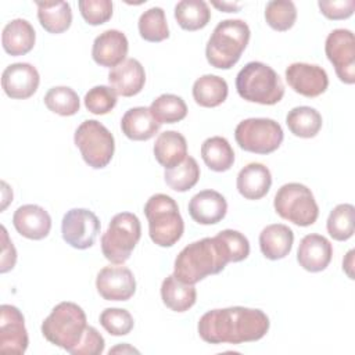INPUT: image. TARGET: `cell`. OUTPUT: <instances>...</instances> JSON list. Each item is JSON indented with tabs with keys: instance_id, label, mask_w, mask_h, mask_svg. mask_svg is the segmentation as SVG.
Instances as JSON below:
<instances>
[{
	"instance_id": "cell-26",
	"label": "cell",
	"mask_w": 355,
	"mask_h": 355,
	"mask_svg": "<svg viewBox=\"0 0 355 355\" xmlns=\"http://www.w3.org/2000/svg\"><path fill=\"white\" fill-rule=\"evenodd\" d=\"M154 157L165 169L173 168L187 157V141L176 130H165L158 135L154 143Z\"/></svg>"
},
{
	"instance_id": "cell-22",
	"label": "cell",
	"mask_w": 355,
	"mask_h": 355,
	"mask_svg": "<svg viewBox=\"0 0 355 355\" xmlns=\"http://www.w3.org/2000/svg\"><path fill=\"white\" fill-rule=\"evenodd\" d=\"M272 186V175L268 166L259 162L245 165L237 175V191L245 200H261Z\"/></svg>"
},
{
	"instance_id": "cell-13",
	"label": "cell",
	"mask_w": 355,
	"mask_h": 355,
	"mask_svg": "<svg viewBox=\"0 0 355 355\" xmlns=\"http://www.w3.org/2000/svg\"><path fill=\"white\" fill-rule=\"evenodd\" d=\"M29 344L22 312L8 304L0 306V352L22 355Z\"/></svg>"
},
{
	"instance_id": "cell-38",
	"label": "cell",
	"mask_w": 355,
	"mask_h": 355,
	"mask_svg": "<svg viewBox=\"0 0 355 355\" xmlns=\"http://www.w3.org/2000/svg\"><path fill=\"white\" fill-rule=\"evenodd\" d=\"M297 19V7L290 0H272L265 7L266 24L277 31L286 32L291 29Z\"/></svg>"
},
{
	"instance_id": "cell-2",
	"label": "cell",
	"mask_w": 355,
	"mask_h": 355,
	"mask_svg": "<svg viewBox=\"0 0 355 355\" xmlns=\"http://www.w3.org/2000/svg\"><path fill=\"white\" fill-rule=\"evenodd\" d=\"M232 257L226 243L219 234L204 237L186 245L176 257L173 276L186 284H196L200 280L220 273Z\"/></svg>"
},
{
	"instance_id": "cell-40",
	"label": "cell",
	"mask_w": 355,
	"mask_h": 355,
	"mask_svg": "<svg viewBox=\"0 0 355 355\" xmlns=\"http://www.w3.org/2000/svg\"><path fill=\"white\" fill-rule=\"evenodd\" d=\"M116 96L111 86H94L85 94V107L94 115H105L116 105Z\"/></svg>"
},
{
	"instance_id": "cell-44",
	"label": "cell",
	"mask_w": 355,
	"mask_h": 355,
	"mask_svg": "<svg viewBox=\"0 0 355 355\" xmlns=\"http://www.w3.org/2000/svg\"><path fill=\"white\" fill-rule=\"evenodd\" d=\"M320 12L333 21H340V19H347L354 14L355 10V1L354 0H333V1H326L320 0L318 1Z\"/></svg>"
},
{
	"instance_id": "cell-45",
	"label": "cell",
	"mask_w": 355,
	"mask_h": 355,
	"mask_svg": "<svg viewBox=\"0 0 355 355\" xmlns=\"http://www.w3.org/2000/svg\"><path fill=\"white\" fill-rule=\"evenodd\" d=\"M1 240H3V247H1V263H0V272L7 273L15 266L17 262V251L15 247L12 245V241L8 237V233L4 226H1Z\"/></svg>"
},
{
	"instance_id": "cell-47",
	"label": "cell",
	"mask_w": 355,
	"mask_h": 355,
	"mask_svg": "<svg viewBox=\"0 0 355 355\" xmlns=\"http://www.w3.org/2000/svg\"><path fill=\"white\" fill-rule=\"evenodd\" d=\"M214 7L219 8L223 12H237L240 10V4L239 3H227V1H222V3H212Z\"/></svg>"
},
{
	"instance_id": "cell-34",
	"label": "cell",
	"mask_w": 355,
	"mask_h": 355,
	"mask_svg": "<svg viewBox=\"0 0 355 355\" xmlns=\"http://www.w3.org/2000/svg\"><path fill=\"white\" fill-rule=\"evenodd\" d=\"M164 179L169 189L184 193L197 184L200 179V166L193 157L187 155L179 165L165 169Z\"/></svg>"
},
{
	"instance_id": "cell-8",
	"label": "cell",
	"mask_w": 355,
	"mask_h": 355,
	"mask_svg": "<svg viewBox=\"0 0 355 355\" xmlns=\"http://www.w3.org/2000/svg\"><path fill=\"white\" fill-rule=\"evenodd\" d=\"M273 207L280 218L302 227L313 225L319 216V207L311 189L295 182L286 183L277 190Z\"/></svg>"
},
{
	"instance_id": "cell-42",
	"label": "cell",
	"mask_w": 355,
	"mask_h": 355,
	"mask_svg": "<svg viewBox=\"0 0 355 355\" xmlns=\"http://www.w3.org/2000/svg\"><path fill=\"white\" fill-rule=\"evenodd\" d=\"M218 234L226 243L232 257V262L244 261L250 255V241L243 233L233 229H225Z\"/></svg>"
},
{
	"instance_id": "cell-19",
	"label": "cell",
	"mask_w": 355,
	"mask_h": 355,
	"mask_svg": "<svg viewBox=\"0 0 355 355\" xmlns=\"http://www.w3.org/2000/svg\"><path fill=\"white\" fill-rule=\"evenodd\" d=\"M12 225L21 236L29 240H42L51 230V218L43 207L25 204L14 212Z\"/></svg>"
},
{
	"instance_id": "cell-1",
	"label": "cell",
	"mask_w": 355,
	"mask_h": 355,
	"mask_svg": "<svg viewBox=\"0 0 355 355\" xmlns=\"http://www.w3.org/2000/svg\"><path fill=\"white\" fill-rule=\"evenodd\" d=\"M269 326V318L261 309L229 306L205 312L197 330L208 344H243L265 337Z\"/></svg>"
},
{
	"instance_id": "cell-5",
	"label": "cell",
	"mask_w": 355,
	"mask_h": 355,
	"mask_svg": "<svg viewBox=\"0 0 355 355\" xmlns=\"http://www.w3.org/2000/svg\"><path fill=\"white\" fill-rule=\"evenodd\" d=\"M87 327L85 311L75 302L57 304L42 323L43 337L67 352H71L82 340Z\"/></svg>"
},
{
	"instance_id": "cell-29",
	"label": "cell",
	"mask_w": 355,
	"mask_h": 355,
	"mask_svg": "<svg viewBox=\"0 0 355 355\" xmlns=\"http://www.w3.org/2000/svg\"><path fill=\"white\" fill-rule=\"evenodd\" d=\"M193 98L200 107L214 108L220 105L229 93L227 83L218 75H202L193 83Z\"/></svg>"
},
{
	"instance_id": "cell-37",
	"label": "cell",
	"mask_w": 355,
	"mask_h": 355,
	"mask_svg": "<svg viewBox=\"0 0 355 355\" xmlns=\"http://www.w3.org/2000/svg\"><path fill=\"white\" fill-rule=\"evenodd\" d=\"M354 212L355 208L352 204H338L331 209L326 222L330 237L337 241H345L354 236Z\"/></svg>"
},
{
	"instance_id": "cell-24",
	"label": "cell",
	"mask_w": 355,
	"mask_h": 355,
	"mask_svg": "<svg viewBox=\"0 0 355 355\" xmlns=\"http://www.w3.org/2000/svg\"><path fill=\"white\" fill-rule=\"evenodd\" d=\"M36 42V32L31 22L22 18L10 21L1 33V44L7 54L12 57L28 54Z\"/></svg>"
},
{
	"instance_id": "cell-46",
	"label": "cell",
	"mask_w": 355,
	"mask_h": 355,
	"mask_svg": "<svg viewBox=\"0 0 355 355\" xmlns=\"http://www.w3.org/2000/svg\"><path fill=\"white\" fill-rule=\"evenodd\" d=\"M354 250H349L345 255V258L343 259V269L345 270V273L348 275L349 279H354V273H352V266H354Z\"/></svg>"
},
{
	"instance_id": "cell-31",
	"label": "cell",
	"mask_w": 355,
	"mask_h": 355,
	"mask_svg": "<svg viewBox=\"0 0 355 355\" xmlns=\"http://www.w3.org/2000/svg\"><path fill=\"white\" fill-rule=\"evenodd\" d=\"M322 123L323 121L319 111L308 105L294 107L286 116V125L288 130L294 136L302 139L315 137L320 132Z\"/></svg>"
},
{
	"instance_id": "cell-11",
	"label": "cell",
	"mask_w": 355,
	"mask_h": 355,
	"mask_svg": "<svg viewBox=\"0 0 355 355\" xmlns=\"http://www.w3.org/2000/svg\"><path fill=\"white\" fill-rule=\"evenodd\" d=\"M324 53L333 64L338 79L347 85L355 83V39L349 29L331 31L324 42Z\"/></svg>"
},
{
	"instance_id": "cell-21",
	"label": "cell",
	"mask_w": 355,
	"mask_h": 355,
	"mask_svg": "<svg viewBox=\"0 0 355 355\" xmlns=\"http://www.w3.org/2000/svg\"><path fill=\"white\" fill-rule=\"evenodd\" d=\"M227 212L225 197L215 190H202L191 197L189 202V214L191 219L200 225H216Z\"/></svg>"
},
{
	"instance_id": "cell-39",
	"label": "cell",
	"mask_w": 355,
	"mask_h": 355,
	"mask_svg": "<svg viewBox=\"0 0 355 355\" xmlns=\"http://www.w3.org/2000/svg\"><path fill=\"white\" fill-rule=\"evenodd\" d=\"M100 324L111 336H126L135 326L133 316L122 308H105L100 313Z\"/></svg>"
},
{
	"instance_id": "cell-10",
	"label": "cell",
	"mask_w": 355,
	"mask_h": 355,
	"mask_svg": "<svg viewBox=\"0 0 355 355\" xmlns=\"http://www.w3.org/2000/svg\"><path fill=\"white\" fill-rule=\"evenodd\" d=\"M234 139L241 150L266 155L280 147L284 133L275 119L248 118L236 126Z\"/></svg>"
},
{
	"instance_id": "cell-41",
	"label": "cell",
	"mask_w": 355,
	"mask_h": 355,
	"mask_svg": "<svg viewBox=\"0 0 355 355\" xmlns=\"http://www.w3.org/2000/svg\"><path fill=\"white\" fill-rule=\"evenodd\" d=\"M78 6L82 18L93 26L105 24L112 17V1L110 0H80Z\"/></svg>"
},
{
	"instance_id": "cell-14",
	"label": "cell",
	"mask_w": 355,
	"mask_h": 355,
	"mask_svg": "<svg viewBox=\"0 0 355 355\" xmlns=\"http://www.w3.org/2000/svg\"><path fill=\"white\" fill-rule=\"evenodd\" d=\"M286 80L298 94L312 98L323 94L329 87L327 72L315 64L293 62L286 68Z\"/></svg>"
},
{
	"instance_id": "cell-4",
	"label": "cell",
	"mask_w": 355,
	"mask_h": 355,
	"mask_svg": "<svg viewBox=\"0 0 355 355\" xmlns=\"http://www.w3.org/2000/svg\"><path fill=\"white\" fill-rule=\"evenodd\" d=\"M236 90L243 100L262 105L277 104L284 96V85L277 72L259 61H251L240 69Z\"/></svg>"
},
{
	"instance_id": "cell-6",
	"label": "cell",
	"mask_w": 355,
	"mask_h": 355,
	"mask_svg": "<svg viewBox=\"0 0 355 355\" xmlns=\"http://www.w3.org/2000/svg\"><path fill=\"white\" fill-rule=\"evenodd\" d=\"M144 215L148 222V234L159 247L175 245L184 232V222L176 201L162 193L151 196L144 204Z\"/></svg>"
},
{
	"instance_id": "cell-35",
	"label": "cell",
	"mask_w": 355,
	"mask_h": 355,
	"mask_svg": "<svg viewBox=\"0 0 355 355\" xmlns=\"http://www.w3.org/2000/svg\"><path fill=\"white\" fill-rule=\"evenodd\" d=\"M141 39L151 43H158L169 37V28L165 11L161 7H151L144 11L137 22Z\"/></svg>"
},
{
	"instance_id": "cell-15",
	"label": "cell",
	"mask_w": 355,
	"mask_h": 355,
	"mask_svg": "<svg viewBox=\"0 0 355 355\" xmlns=\"http://www.w3.org/2000/svg\"><path fill=\"white\" fill-rule=\"evenodd\" d=\"M97 293L107 301H128L136 291V279L126 266H105L96 277Z\"/></svg>"
},
{
	"instance_id": "cell-43",
	"label": "cell",
	"mask_w": 355,
	"mask_h": 355,
	"mask_svg": "<svg viewBox=\"0 0 355 355\" xmlns=\"http://www.w3.org/2000/svg\"><path fill=\"white\" fill-rule=\"evenodd\" d=\"M105 347L104 337L93 326H87L80 343L71 349L72 355H100Z\"/></svg>"
},
{
	"instance_id": "cell-27",
	"label": "cell",
	"mask_w": 355,
	"mask_h": 355,
	"mask_svg": "<svg viewBox=\"0 0 355 355\" xmlns=\"http://www.w3.org/2000/svg\"><path fill=\"white\" fill-rule=\"evenodd\" d=\"M161 298L169 309L186 312L196 304L197 291L194 284H186L173 275H169L161 284Z\"/></svg>"
},
{
	"instance_id": "cell-12",
	"label": "cell",
	"mask_w": 355,
	"mask_h": 355,
	"mask_svg": "<svg viewBox=\"0 0 355 355\" xmlns=\"http://www.w3.org/2000/svg\"><path fill=\"white\" fill-rule=\"evenodd\" d=\"M62 239L76 250L90 248L100 233V220L94 212L86 208L67 211L61 222Z\"/></svg>"
},
{
	"instance_id": "cell-28",
	"label": "cell",
	"mask_w": 355,
	"mask_h": 355,
	"mask_svg": "<svg viewBox=\"0 0 355 355\" xmlns=\"http://www.w3.org/2000/svg\"><path fill=\"white\" fill-rule=\"evenodd\" d=\"M37 18L49 33H62L72 24V10L67 1H37Z\"/></svg>"
},
{
	"instance_id": "cell-25",
	"label": "cell",
	"mask_w": 355,
	"mask_h": 355,
	"mask_svg": "<svg viewBox=\"0 0 355 355\" xmlns=\"http://www.w3.org/2000/svg\"><path fill=\"white\" fill-rule=\"evenodd\" d=\"M159 126L161 125L155 121L147 107L129 108L121 119L123 135L135 141L150 140L159 130Z\"/></svg>"
},
{
	"instance_id": "cell-3",
	"label": "cell",
	"mask_w": 355,
	"mask_h": 355,
	"mask_svg": "<svg viewBox=\"0 0 355 355\" xmlns=\"http://www.w3.org/2000/svg\"><path fill=\"white\" fill-rule=\"evenodd\" d=\"M250 26L243 19L219 22L205 46V57L211 67L230 69L241 57L250 42Z\"/></svg>"
},
{
	"instance_id": "cell-32",
	"label": "cell",
	"mask_w": 355,
	"mask_h": 355,
	"mask_svg": "<svg viewBox=\"0 0 355 355\" xmlns=\"http://www.w3.org/2000/svg\"><path fill=\"white\" fill-rule=\"evenodd\" d=\"M175 19L184 31H198L211 19L209 6L204 0H182L175 6Z\"/></svg>"
},
{
	"instance_id": "cell-18",
	"label": "cell",
	"mask_w": 355,
	"mask_h": 355,
	"mask_svg": "<svg viewBox=\"0 0 355 355\" xmlns=\"http://www.w3.org/2000/svg\"><path fill=\"white\" fill-rule=\"evenodd\" d=\"M333 257L331 243L322 234L312 233L302 237L297 250V261L305 270L316 273L324 270Z\"/></svg>"
},
{
	"instance_id": "cell-20",
	"label": "cell",
	"mask_w": 355,
	"mask_h": 355,
	"mask_svg": "<svg viewBox=\"0 0 355 355\" xmlns=\"http://www.w3.org/2000/svg\"><path fill=\"white\" fill-rule=\"evenodd\" d=\"M108 82L118 96L133 97L143 90L146 72L136 58H126L122 64L110 71Z\"/></svg>"
},
{
	"instance_id": "cell-23",
	"label": "cell",
	"mask_w": 355,
	"mask_h": 355,
	"mask_svg": "<svg viewBox=\"0 0 355 355\" xmlns=\"http://www.w3.org/2000/svg\"><path fill=\"white\" fill-rule=\"evenodd\" d=\"M294 243L293 230L283 223L268 225L259 233V248L265 258L277 261L286 258Z\"/></svg>"
},
{
	"instance_id": "cell-36",
	"label": "cell",
	"mask_w": 355,
	"mask_h": 355,
	"mask_svg": "<svg viewBox=\"0 0 355 355\" xmlns=\"http://www.w3.org/2000/svg\"><path fill=\"white\" fill-rule=\"evenodd\" d=\"M44 105L61 116L75 115L80 108L78 93L68 86H54L44 94Z\"/></svg>"
},
{
	"instance_id": "cell-48",
	"label": "cell",
	"mask_w": 355,
	"mask_h": 355,
	"mask_svg": "<svg viewBox=\"0 0 355 355\" xmlns=\"http://www.w3.org/2000/svg\"><path fill=\"white\" fill-rule=\"evenodd\" d=\"M118 351H122V352H125V351H129V352H139L137 349H135V348L129 347L128 344H125V345H118V347L110 349V354H114V352H118Z\"/></svg>"
},
{
	"instance_id": "cell-7",
	"label": "cell",
	"mask_w": 355,
	"mask_h": 355,
	"mask_svg": "<svg viewBox=\"0 0 355 355\" xmlns=\"http://www.w3.org/2000/svg\"><path fill=\"white\" fill-rule=\"evenodd\" d=\"M141 237V225L132 212H121L112 216L105 233L101 236V251L114 265L125 263Z\"/></svg>"
},
{
	"instance_id": "cell-9",
	"label": "cell",
	"mask_w": 355,
	"mask_h": 355,
	"mask_svg": "<svg viewBox=\"0 0 355 355\" xmlns=\"http://www.w3.org/2000/svg\"><path fill=\"white\" fill-rule=\"evenodd\" d=\"M73 141L79 148L83 161L93 169L105 168L114 157V136L96 119L83 121L75 130Z\"/></svg>"
},
{
	"instance_id": "cell-30",
	"label": "cell",
	"mask_w": 355,
	"mask_h": 355,
	"mask_svg": "<svg viewBox=\"0 0 355 355\" xmlns=\"http://www.w3.org/2000/svg\"><path fill=\"white\" fill-rule=\"evenodd\" d=\"M204 164L214 172H226L234 164V151L230 143L222 136H212L201 144Z\"/></svg>"
},
{
	"instance_id": "cell-33",
	"label": "cell",
	"mask_w": 355,
	"mask_h": 355,
	"mask_svg": "<svg viewBox=\"0 0 355 355\" xmlns=\"http://www.w3.org/2000/svg\"><path fill=\"white\" fill-rule=\"evenodd\" d=\"M148 108L159 125L180 122L187 115V105L184 100L171 93L158 96L155 100H153Z\"/></svg>"
},
{
	"instance_id": "cell-17",
	"label": "cell",
	"mask_w": 355,
	"mask_h": 355,
	"mask_svg": "<svg viewBox=\"0 0 355 355\" xmlns=\"http://www.w3.org/2000/svg\"><path fill=\"white\" fill-rule=\"evenodd\" d=\"M129 42L123 32L108 29L100 33L92 47V57L96 64L105 68H115L126 60Z\"/></svg>"
},
{
	"instance_id": "cell-16",
	"label": "cell",
	"mask_w": 355,
	"mask_h": 355,
	"mask_svg": "<svg viewBox=\"0 0 355 355\" xmlns=\"http://www.w3.org/2000/svg\"><path fill=\"white\" fill-rule=\"evenodd\" d=\"M40 76L37 69L29 62H15L8 65L1 75L4 93L15 100H25L33 96L39 87Z\"/></svg>"
}]
</instances>
